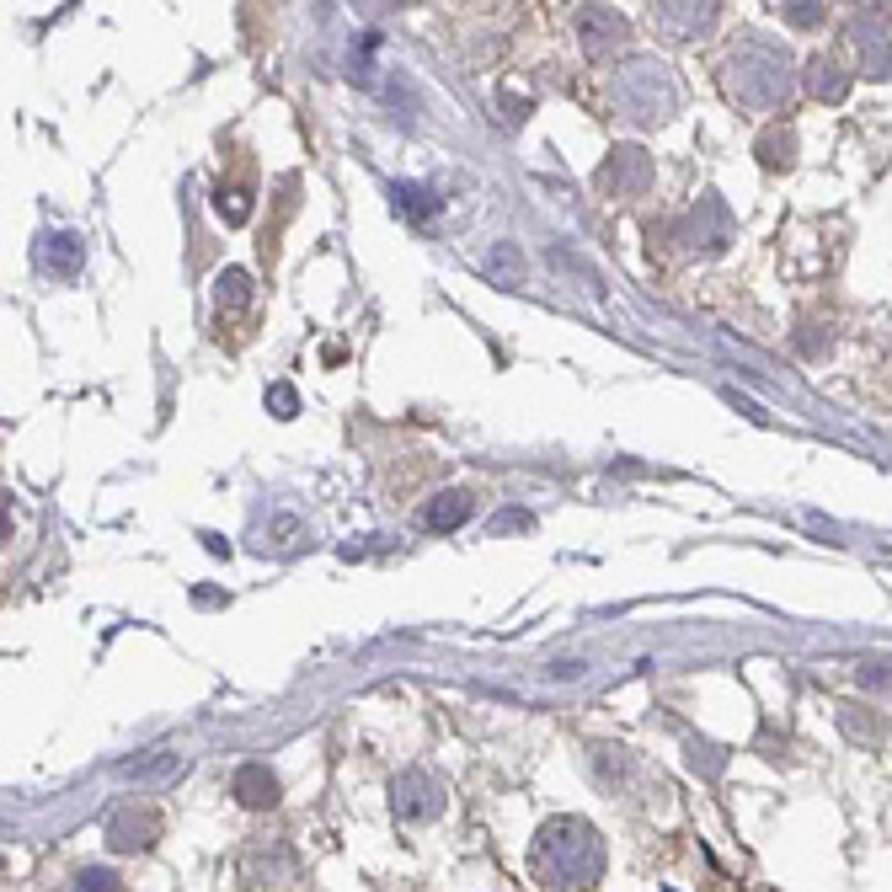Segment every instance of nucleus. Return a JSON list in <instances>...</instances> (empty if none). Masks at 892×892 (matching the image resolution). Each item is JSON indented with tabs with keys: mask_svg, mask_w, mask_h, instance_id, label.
<instances>
[{
	"mask_svg": "<svg viewBox=\"0 0 892 892\" xmlns=\"http://www.w3.org/2000/svg\"><path fill=\"white\" fill-rule=\"evenodd\" d=\"M246 300H252V278L230 268L225 278H219V310H225V305H230V310H241Z\"/></svg>",
	"mask_w": 892,
	"mask_h": 892,
	"instance_id": "6e6552de",
	"label": "nucleus"
},
{
	"mask_svg": "<svg viewBox=\"0 0 892 892\" xmlns=\"http://www.w3.org/2000/svg\"><path fill=\"white\" fill-rule=\"evenodd\" d=\"M75 887H118V876L113 871H81V876H75Z\"/></svg>",
	"mask_w": 892,
	"mask_h": 892,
	"instance_id": "9b49d317",
	"label": "nucleus"
},
{
	"mask_svg": "<svg viewBox=\"0 0 892 892\" xmlns=\"http://www.w3.org/2000/svg\"><path fill=\"white\" fill-rule=\"evenodd\" d=\"M465 519H471V497H465V492H444L428 513H422V524H428V529H455Z\"/></svg>",
	"mask_w": 892,
	"mask_h": 892,
	"instance_id": "423d86ee",
	"label": "nucleus"
},
{
	"mask_svg": "<svg viewBox=\"0 0 892 892\" xmlns=\"http://www.w3.org/2000/svg\"><path fill=\"white\" fill-rule=\"evenodd\" d=\"M396 203H401V209L412 214V219H422V214H433V209H438V198L417 193V187H401V193H396Z\"/></svg>",
	"mask_w": 892,
	"mask_h": 892,
	"instance_id": "1a4fd4ad",
	"label": "nucleus"
},
{
	"mask_svg": "<svg viewBox=\"0 0 892 892\" xmlns=\"http://www.w3.org/2000/svg\"><path fill=\"white\" fill-rule=\"evenodd\" d=\"M155 834H161V818L145 807H118L113 812V823H107V844H113L118 855H134V850H150L155 844Z\"/></svg>",
	"mask_w": 892,
	"mask_h": 892,
	"instance_id": "f03ea898",
	"label": "nucleus"
},
{
	"mask_svg": "<svg viewBox=\"0 0 892 892\" xmlns=\"http://www.w3.org/2000/svg\"><path fill=\"white\" fill-rule=\"evenodd\" d=\"M268 401H273V417H294V406H300L289 385H273V390H268Z\"/></svg>",
	"mask_w": 892,
	"mask_h": 892,
	"instance_id": "9d476101",
	"label": "nucleus"
},
{
	"mask_svg": "<svg viewBox=\"0 0 892 892\" xmlns=\"http://www.w3.org/2000/svg\"><path fill=\"white\" fill-rule=\"evenodd\" d=\"M438 802H444V796H438L422 775H401L396 780V812L401 818H428V812H438Z\"/></svg>",
	"mask_w": 892,
	"mask_h": 892,
	"instance_id": "20e7f679",
	"label": "nucleus"
},
{
	"mask_svg": "<svg viewBox=\"0 0 892 892\" xmlns=\"http://www.w3.org/2000/svg\"><path fill=\"white\" fill-rule=\"evenodd\" d=\"M230 791H236L241 807H273L278 802V780L268 775V764H241L236 780H230Z\"/></svg>",
	"mask_w": 892,
	"mask_h": 892,
	"instance_id": "7ed1b4c3",
	"label": "nucleus"
},
{
	"mask_svg": "<svg viewBox=\"0 0 892 892\" xmlns=\"http://www.w3.org/2000/svg\"><path fill=\"white\" fill-rule=\"evenodd\" d=\"M540 876H551V887H588L599 876V839L588 823H551L540 834Z\"/></svg>",
	"mask_w": 892,
	"mask_h": 892,
	"instance_id": "f257e3e1",
	"label": "nucleus"
},
{
	"mask_svg": "<svg viewBox=\"0 0 892 892\" xmlns=\"http://www.w3.org/2000/svg\"><path fill=\"white\" fill-rule=\"evenodd\" d=\"M481 268H487L492 284H503V289H519V284H524V252H519L513 241H497Z\"/></svg>",
	"mask_w": 892,
	"mask_h": 892,
	"instance_id": "39448f33",
	"label": "nucleus"
},
{
	"mask_svg": "<svg viewBox=\"0 0 892 892\" xmlns=\"http://www.w3.org/2000/svg\"><path fill=\"white\" fill-rule=\"evenodd\" d=\"M182 770V754H155V759H134V764H123V775H134V780H171Z\"/></svg>",
	"mask_w": 892,
	"mask_h": 892,
	"instance_id": "0eeeda50",
	"label": "nucleus"
}]
</instances>
